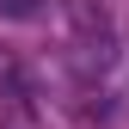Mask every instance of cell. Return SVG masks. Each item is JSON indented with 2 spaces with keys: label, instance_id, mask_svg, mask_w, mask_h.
Listing matches in <instances>:
<instances>
[{
  "label": "cell",
  "instance_id": "obj_1",
  "mask_svg": "<svg viewBox=\"0 0 129 129\" xmlns=\"http://www.w3.org/2000/svg\"><path fill=\"white\" fill-rule=\"evenodd\" d=\"M43 0H0V19H37Z\"/></svg>",
  "mask_w": 129,
  "mask_h": 129
}]
</instances>
